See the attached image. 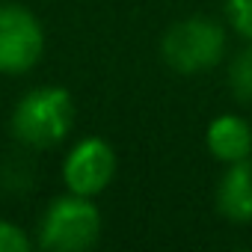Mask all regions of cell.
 <instances>
[{"label": "cell", "mask_w": 252, "mask_h": 252, "mask_svg": "<svg viewBox=\"0 0 252 252\" xmlns=\"http://www.w3.org/2000/svg\"><path fill=\"white\" fill-rule=\"evenodd\" d=\"M74 128V98L65 86L45 83L24 92L9 116V131L24 149H54Z\"/></svg>", "instance_id": "6da1fadb"}, {"label": "cell", "mask_w": 252, "mask_h": 252, "mask_svg": "<svg viewBox=\"0 0 252 252\" xmlns=\"http://www.w3.org/2000/svg\"><path fill=\"white\" fill-rule=\"evenodd\" d=\"M228 54V33L220 21L205 15H187L166 27L160 36V60L169 71L193 77L214 71Z\"/></svg>", "instance_id": "7a4b0ae2"}, {"label": "cell", "mask_w": 252, "mask_h": 252, "mask_svg": "<svg viewBox=\"0 0 252 252\" xmlns=\"http://www.w3.org/2000/svg\"><path fill=\"white\" fill-rule=\"evenodd\" d=\"M104 228L101 211L89 196L63 193L51 199L36 222V246L45 252H86Z\"/></svg>", "instance_id": "3957f363"}, {"label": "cell", "mask_w": 252, "mask_h": 252, "mask_svg": "<svg viewBox=\"0 0 252 252\" xmlns=\"http://www.w3.org/2000/svg\"><path fill=\"white\" fill-rule=\"evenodd\" d=\"M45 54V27L33 9L0 3V74L21 77L39 65Z\"/></svg>", "instance_id": "277c9868"}, {"label": "cell", "mask_w": 252, "mask_h": 252, "mask_svg": "<svg viewBox=\"0 0 252 252\" xmlns=\"http://www.w3.org/2000/svg\"><path fill=\"white\" fill-rule=\"evenodd\" d=\"M116 166H119L116 149L104 137H83L68 149L60 172H63V184L68 193L95 199L113 184Z\"/></svg>", "instance_id": "5b68a950"}, {"label": "cell", "mask_w": 252, "mask_h": 252, "mask_svg": "<svg viewBox=\"0 0 252 252\" xmlns=\"http://www.w3.org/2000/svg\"><path fill=\"white\" fill-rule=\"evenodd\" d=\"M205 149L222 166L252 158V122L237 113L214 116L205 128Z\"/></svg>", "instance_id": "8992f818"}, {"label": "cell", "mask_w": 252, "mask_h": 252, "mask_svg": "<svg viewBox=\"0 0 252 252\" xmlns=\"http://www.w3.org/2000/svg\"><path fill=\"white\" fill-rule=\"evenodd\" d=\"M214 202L220 217H225L228 222L237 225L252 222V158L228 163L222 169Z\"/></svg>", "instance_id": "52a82bcc"}, {"label": "cell", "mask_w": 252, "mask_h": 252, "mask_svg": "<svg viewBox=\"0 0 252 252\" xmlns=\"http://www.w3.org/2000/svg\"><path fill=\"white\" fill-rule=\"evenodd\" d=\"M228 92L240 104H252V42H246L228 63Z\"/></svg>", "instance_id": "ba28073f"}, {"label": "cell", "mask_w": 252, "mask_h": 252, "mask_svg": "<svg viewBox=\"0 0 252 252\" xmlns=\"http://www.w3.org/2000/svg\"><path fill=\"white\" fill-rule=\"evenodd\" d=\"M36 246V237H30L18 222L0 217V252H30Z\"/></svg>", "instance_id": "9c48e42d"}, {"label": "cell", "mask_w": 252, "mask_h": 252, "mask_svg": "<svg viewBox=\"0 0 252 252\" xmlns=\"http://www.w3.org/2000/svg\"><path fill=\"white\" fill-rule=\"evenodd\" d=\"M225 15L231 30L243 42H252V0H225Z\"/></svg>", "instance_id": "30bf717a"}, {"label": "cell", "mask_w": 252, "mask_h": 252, "mask_svg": "<svg viewBox=\"0 0 252 252\" xmlns=\"http://www.w3.org/2000/svg\"><path fill=\"white\" fill-rule=\"evenodd\" d=\"M0 187L9 190V193H24L33 187V169L24 166L21 160L15 163H6L3 169H0Z\"/></svg>", "instance_id": "8fae6325"}]
</instances>
